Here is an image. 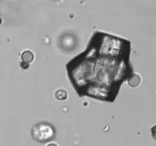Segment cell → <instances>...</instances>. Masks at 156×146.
<instances>
[{
	"label": "cell",
	"instance_id": "6da1fadb",
	"mask_svg": "<svg viewBox=\"0 0 156 146\" xmlns=\"http://www.w3.org/2000/svg\"><path fill=\"white\" fill-rule=\"evenodd\" d=\"M130 52L129 40L95 31L86 49L66 64L78 95L114 101L122 84L133 76Z\"/></svg>",
	"mask_w": 156,
	"mask_h": 146
},
{
	"label": "cell",
	"instance_id": "7a4b0ae2",
	"mask_svg": "<svg viewBox=\"0 0 156 146\" xmlns=\"http://www.w3.org/2000/svg\"><path fill=\"white\" fill-rule=\"evenodd\" d=\"M32 136L39 142H45L54 137V130L50 125L39 123L33 127Z\"/></svg>",
	"mask_w": 156,
	"mask_h": 146
},
{
	"label": "cell",
	"instance_id": "3957f363",
	"mask_svg": "<svg viewBox=\"0 0 156 146\" xmlns=\"http://www.w3.org/2000/svg\"><path fill=\"white\" fill-rule=\"evenodd\" d=\"M151 134L153 138L156 141V125H154V126H152L151 129Z\"/></svg>",
	"mask_w": 156,
	"mask_h": 146
},
{
	"label": "cell",
	"instance_id": "277c9868",
	"mask_svg": "<svg viewBox=\"0 0 156 146\" xmlns=\"http://www.w3.org/2000/svg\"><path fill=\"white\" fill-rule=\"evenodd\" d=\"M48 146H56V145H55V144H49V145Z\"/></svg>",
	"mask_w": 156,
	"mask_h": 146
}]
</instances>
